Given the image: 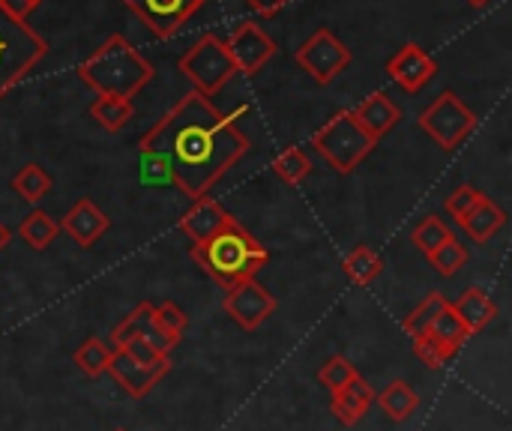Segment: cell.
I'll return each instance as SVG.
<instances>
[{"label":"cell","mask_w":512,"mask_h":431,"mask_svg":"<svg viewBox=\"0 0 512 431\" xmlns=\"http://www.w3.org/2000/svg\"><path fill=\"white\" fill-rule=\"evenodd\" d=\"M189 255L225 291L246 279H255L270 261L267 246L255 234H249L237 219L228 228H222L219 234H213L210 240L192 243Z\"/></svg>","instance_id":"obj_2"},{"label":"cell","mask_w":512,"mask_h":431,"mask_svg":"<svg viewBox=\"0 0 512 431\" xmlns=\"http://www.w3.org/2000/svg\"><path fill=\"white\" fill-rule=\"evenodd\" d=\"M420 129L441 147V150H456L459 144H465V138L480 126V117L453 93L444 90L420 117H417Z\"/></svg>","instance_id":"obj_7"},{"label":"cell","mask_w":512,"mask_h":431,"mask_svg":"<svg viewBox=\"0 0 512 431\" xmlns=\"http://www.w3.org/2000/svg\"><path fill=\"white\" fill-rule=\"evenodd\" d=\"M453 237V231L447 228V222L441 219V216H426L417 228H414V234H411V243L429 258V255H435L447 240Z\"/></svg>","instance_id":"obj_30"},{"label":"cell","mask_w":512,"mask_h":431,"mask_svg":"<svg viewBox=\"0 0 512 431\" xmlns=\"http://www.w3.org/2000/svg\"><path fill=\"white\" fill-rule=\"evenodd\" d=\"M75 366L81 369V375H87V378H99V375H105L108 372V360H111V348L102 342V339H96V336H90V339H84L81 345H78V351H75Z\"/></svg>","instance_id":"obj_29"},{"label":"cell","mask_w":512,"mask_h":431,"mask_svg":"<svg viewBox=\"0 0 512 431\" xmlns=\"http://www.w3.org/2000/svg\"><path fill=\"white\" fill-rule=\"evenodd\" d=\"M480 198H483V192H480L477 186H468V183H465V186H459V189L447 198L444 207H447V213H450L453 219H459V216H465Z\"/></svg>","instance_id":"obj_35"},{"label":"cell","mask_w":512,"mask_h":431,"mask_svg":"<svg viewBox=\"0 0 512 431\" xmlns=\"http://www.w3.org/2000/svg\"><path fill=\"white\" fill-rule=\"evenodd\" d=\"M108 228H111L108 216H105L90 198L75 201V204L69 207V213L63 216V222H60V231H66L81 249L96 246V240H102Z\"/></svg>","instance_id":"obj_15"},{"label":"cell","mask_w":512,"mask_h":431,"mask_svg":"<svg viewBox=\"0 0 512 431\" xmlns=\"http://www.w3.org/2000/svg\"><path fill=\"white\" fill-rule=\"evenodd\" d=\"M171 372V363L165 366H141L135 363L126 351L114 348L111 360H108V375L132 396V399H144L147 393H153V387Z\"/></svg>","instance_id":"obj_13"},{"label":"cell","mask_w":512,"mask_h":431,"mask_svg":"<svg viewBox=\"0 0 512 431\" xmlns=\"http://www.w3.org/2000/svg\"><path fill=\"white\" fill-rule=\"evenodd\" d=\"M3 3V9L12 15V18H18V21H27V15L39 6V0H0Z\"/></svg>","instance_id":"obj_38"},{"label":"cell","mask_w":512,"mask_h":431,"mask_svg":"<svg viewBox=\"0 0 512 431\" xmlns=\"http://www.w3.org/2000/svg\"><path fill=\"white\" fill-rule=\"evenodd\" d=\"M153 75H156L153 66L120 33L108 36L78 66V78L87 87H93L99 96H117V99H132L153 81Z\"/></svg>","instance_id":"obj_3"},{"label":"cell","mask_w":512,"mask_h":431,"mask_svg":"<svg viewBox=\"0 0 512 431\" xmlns=\"http://www.w3.org/2000/svg\"><path fill=\"white\" fill-rule=\"evenodd\" d=\"M468 6H474V9H483V6H489L492 0H465Z\"/></svg>","instance_id":"obj_41"},{"label":"cell","mask_w":512,"mask_h":431,"mask_svg":"<svg viewBox=\"0 0 512 431\" xmlns=\"http://www.w3.org/2000/svg\"><path fill=\"white\" fill-rule=\"evenodd\" d=\"M468 261H471L468 249H465L456 237H450V240L435 252V255H429V264H432V267H435V273H438V276H444V279L456 276Z\"/></svg>","instance_id":"obj_32"},{"label":"cell","mask_w":512,"mask_h":431,"mask_svg":"<svg viewBox=\"0 0 512 431\" xmlns=\"http://www.w3.org/2000/svg\"><path fill=\"white\" fill-rule=\"evenodd\" d=\"M243 108L222 114L207 96L189 93L168 108L138 141L147 183H174L198 201L249 153L252 141L237 126Z\"/></svg>","instance_id":"obj_1"},{"label":"cell","mask_w":512,"mask_h":431,"mask_svg":"<svg viewBox=\"0 0 512 431\" xmlns=\"http://www.w3.org/2000/svg\"><path fill=\"white\" fill-rule=\"evenodd\" d=\"M141 339H144V342H147V345H150L153 351H159L162 357H168V354H171V351L177 348V345H174L171 339H165V336H162V333H159L156 327H147Z\"/></svg>","instance_id":"obj_37"},{"label":"cell","mask_w":512,"mask_h":431,"mask_svg":"<svg viewBox=\"0 0 512 431\" xmlns=\"http://www.w3.org/2000/svg\"><path fill=\"white\" fill-rule=\"evenodd\" d=\"M450 300L447 297H441V294H429L414 312H408V318L402 321V330L411 336V342L414 339H420V336H426L429 330H432V324L438 321V315L444 312V306H447Z\"/></svg>","instance_id":"obj_28"},{"label":"cell","mask_w":512,"mask_h":431,"mask_svg":"<svg viewBox=\"0 0 512 431\" xmlns=\"http://www.w3.org/2000/svg\"><path fill=\"white\" fill-rule=\"evenodd\" d=\"M312 147L315 153H321L333 171L339 174H351L375 147L378 141L357 123L354 111H336L315 135H312Z\"/></svg>","instance_id":"obj_5"},{"label":"cell","mask_w":512,"mask_h":431,"mask_svg":"<svg viewBox=\"0 0 512 431\" xmlns=\"http://www.w3.org/2000/svg\"><path fill=\"white\" fill-rule=\"evenodd\" d=\"M177 69L192 81L195 93L201 96H213L219 93L234 75H237V66L225 48V39H219L216 33H204L180 60H177Z\"/></svg>","instance_id":"obj_6"},{"label":"cell","mask_w":512,"mask_h":431,"mask_svg":"<svg viewBox=\"0 0 512 431\" xmlns=\"http://www.w3.org/2000/svg\"><path fill=\"white\" fill-rule=\"evenodd\" d=\"M246 3H249V9H255L258 15L273 18V15H279L291 0H246Z\"/></svg>","instance_id":"obj_39"},{"label":"cell","mask_w":512,"mask_h":431,"mask_svg":"<svg viewBox=\"0 0 512 431\" xmlns=\"http://www.w3.org/2000/svg\"><path fill=\"white\" fill-rule=\"evenodd\" d=\"M372 405H375V390L360 375H354L345 387L330 393V411L342 426H357Z\"/></svg>","instance_id":"obj_16"},{"label":"cell","mask_w":512,"mask_h":431,"mask_svg":"<svg viewBox=\"0 0 512 431\" xmlns=\"http://www.w3.org/2000/svg\"><path fill=\"white\" fill-rule=\"evenodd\" d=\"M90 117H93L105 132H120V129L135 117V105H132V99L96 96V99L90 102Z\"/></svg>","instance_id":"obj_23"},{"label":"cell","mask_w":512,"mask_h":431,"mask_svg":"<svg viewBox=\"0 0 512 431\" xmlns=\"http://www.w3.org/2000/svg\"><path fill=\"white\" fill-rule=\"evenodd\" d=\"M48 54V42L27 24L12 18L0 3V99L18 87Z\"/></svg>","instance_id":"obj_4"},{"label":"cell","mask_w":512,"mask_h":431,"mask_svg":"<svg viewBox=\"0 0 512 431\" xmlns=\"http://www.w3.org/2000/svg\"><path fill=\"white\" fill-rule=\"evenodd\" d=\"M351 111H354L357 123H360L375 141H381L387 132H393V129L399 126V120H402V108H399L384 90L366 96V99H363L357 108H351Z\"/></svg>","instance_id":"obj_17"},{"label":"cell","mask_w":512,"mask_h":431,"mask_svg":"<svg viewBox=\"0 0 512 431\" xmlns=\"http://www.w3.org/2000/svg\"><path fill=\"white\" fill-rule=\"evenodd\" d=\"M222 309L243 330H258L279 309V303H276V297L258 279H246V282H240V285L225 291Z\"/></svg>","instance_id":"obj_9"},{"label":"cell","mask_w":512,"mask_h":431,"mask_svg":"<svg viewBox=\"0 0 512 431\" xmlns=\"http://www.w3.org/2000/svg\"><path fill=\"white\" fill-rule=\"evenodd\" d=\"M387 75L405 93H420L438 75V63L429 57L426 48H420L417 42H408L387 60Z\"/></svg>","instance_id":"obj_12"},{"label":"cell","mask_w":512,"mask_h":431,"mask_svg":"<svg viewBox=\"0 0 512 431\" xmlns=\"http://www.w3.org/2000/svg\"><path fill=\"white\" fill-rule=\"evenodd\" d=\"M426 336H432L438 345H444L453 357L459 354V348L471 339V333L465 330V324L459 321V315L453 312V303H447L444 306V312L438 315V321L432 324V330L426 333Z\"/></svg>","instance_id":"obj_25"},{"label":"cell","mask_w":512,"mask_h":431,"mask_svg":"<svg viewBox=\"0 0 512 431\" xmlns=\"http://www.w3.org/2000/svg\"><path fill=\"white\" fill-rule=\"evenodd\" d=\"M342 273L354 282V285H372L381 273H384V258L378 249L372 246H354L345 261H342Z\"/></svg>","instance_id":"obj_22"},{"label":"cell","mask_w":512,"mask_h":431,"mask_svg":"<svg viewBox=\"0 0 512 431\" xmlns=\"http://www.w3.org/2000/svg\"><path fill=\"white\" fill-rule=\"evenodd\" d=\"M39 3H42V0H39Z\"/></svg>","instance_id":"obj_43"},{"label":"cell","mask_w":512,"mask_h":431,"mask_svg":"<svg viewBox=\"0 0 512 431\" xmlns=\"http://www.w3.org/2000/svg\"><path fill=\"white\" fill-rule=\"evenodd\" d=\"M354 375H360V372H357V366H354L351 360H345V357H330V360L318 369V384H321L327 393H336V390L345 387Z\"/></svg>","instance_id":"obj_33"},{"label":"cell","mask_w":512,"mask_h":431,"mask_svg":"<svg viewBox=\"0 0 512 431\" xmlns=\"http://www.w3.org/2000/svg\"><path fill=\"white\" fill-rule=\"evenodd\" d=\"M234 222V216L213 198H198L192 201V207L180 216L177 228L192 240V243H204L213 234H219L222 228H228Z\"/></svg>","instance_id":"obj_14"},{"label":"cell","mask_w":512,"mask_h":431,"mask_svg":"<svg viewBox=\"0 0 512 431\" xmlns=\"http://www.w3.org/2000/svg\"><path fill=\"white\" fill-rule=\"evenodd\" d=\"M150 327H156L165 339H171L174 345H180L183 342V336H186V330H189V315H186V309L183 306H177V303H159V306H153V318H150Z\"/></svg>","instance_id":"obj_27"},{"label":"cell","mask_w":512,"mask_h":431,"mask_svg":"<svg viewBox=\"0 0 512 431\" xmlns=\"http://www.w3.org/2000/svg\"><path fill=\"white\" fill-rule=\"evenodd\" d=\"M9 240H12V231H9L6 225H0V252L9 246Z\"/></svg>","instance_id":"obj_40"},{"label":"cell","mask_w":512,"mask_h":431,"mask_svg":"<svg viewBox=\"0 0 512 431\" xmlns=\"http://www.w3.org/2000/svg\"><path fill=\"white\" fill-rule=\"evenodd\" d=\"M207 0H123L156 39H171Z\"/></svg>","instance_id":"obj_10"},{"label":"cell","mask_w":512,"mask_h":431,"mask_svg":"<svg viewBox=\"0 0 512 431\" xmlns=\"http://www.w3.org/2000/svg\"><path fill=\"white\" fill-rule=\"evenodd\" d=\"M150 318H153V303H138V306L111 330V345H114V348H123V345H129L132 339L144 336V330L150 327Z\"/></svg>","instance_id":"obj_31"},{"label":"cell","mask_w":512,"mask_h":431,"mask_svg":"<svg viewBox=\"0 0 512 431\" xmlns=\"http://www.w3.org/2000/svg\"><path fill=\"white\" fill-rule=\"evenodd\" d=\"M294 60L303 72H309L312 81L330 84L351 66V48L333 30L321 27L294 51Z\"/></svg>","instance_id":"obj_8"},{"label":"cell","mask_w":512,"mask_h":431,"mask_svg":"<svg viewBox=\"0 0 512 431\" xmlns=\"http://www.w3.org/2000/svg\"><path fill=\"white\" fill-rule=\"evenodd\" d=\"M114 431H126V429H114Z\"/></svg>","instance_id":"obj_42"},{"label":"cell","mask_w":512,"mask_h":431,"mask_svg":"<svg viewBox=\"0 0 512 431\" xmlns=\"http://www.w3.org/2000/svg\"><path fill=\"white\" fill-rule=\"evenodd\" d=\"M456 225L465 231L468 240H474L477 246H486L507 225V213H504V207H498L492 198L483 195L465 216L456 219Z\"/></svg>","instance_id":"obj_18"},{"label":"cell","mask_w":512,"mask_h":431,"mask_svg":"<svg viewBox=\"0 0 512 431\" xmlns=\"http://www.w3.org/2000/svg\"><path fill=\"white\" fill-rule=\"evenodd\" d=\"M414 354H417V360H423L429 369H441V366H447V363L453 360V354H450L444 345H438L432 336L414 339Z\"/></svg>","instance_id":"obj_34"},{"label":"cell","mask_w":512,"mask_h":431,"mask_svg":"<svg viewBox=\"0 0 512 431\" xmlns=\"http://www.w3.org/2000/svg\"><path fill=\"white\" fill-rule=\"evenodd\" d=\"M375 405L384 411L387 420L405 423V420H411V414L420 408V396L411 390L408 381H390L381 393H375Z\"/></svg>","instance_id":"obj_20"},{"label":"cell","mask_w":512,"mask_h":431,"mask_svg":"<svg viewBox=\"0 0 512 431\" xmlns=\"http://www.w3.org/2000/svg\"><path fill=\"white\" fill-rule=\"evenodd\" d=\"M9 186H12V192H18L21 201L36 204V201H42V198L51 192V174H48L42 165L30 162V165H24L18 174H12Z\"/></svg>","instance_id":"obj_24"},{"label":"cell","mask_w":512,"mask_h":431,"mask_svg":"<svg viewBox=\"0 0 512 431\" xmlns=\"http://www.w3.org/2000/svg\"><path fill=\"white\" fill-rule=\"evenodd\" d=\"M453 312L459 315V321L465 324V330L474 336L480 330H486L495 318H498V303L483 291V288H468L456 303Z\"/></svg>","instance_id":"obj_19"},{"label":"cell","mask_w":512,"mask_h":431,"mask_svg":"<svg viewBox=\"0 0 512 431\" xmlns=\"http://www.w3.org/2000/svg\"><path fill=\"white\" fill-rule=\"evenodd\" d=\"M225 48H228V54H231V60H234V66H237V72H243V75L261 72V69L279 54L276 39H270V36H267L258 24H252V21L237 24V27L231 30V36L225 39Z\"/></svg>","instance_id":"obj_11"},{"label":"cell","mask_w":512,"mask_h":431,"mask_svg":"<svg viewBox=\"0 0 512 431\" xmlns=\"http://www.w3.org/2000/svg\"><path fill=\"white\" fill-rule=\"evenodd\" d=\"M120 351H126L135 363H141V366H165V363H171L168 357H162L159 351H153L141 336L138 339H132L129 345H123Z\"/></svg>","instance_id":"obj_36"},{"label":"cell","mask_w":512,"mask_h":431,"mask_svg":"<svg viewBox=\"0 0 512 431\" xmlns=\"http://www.w3.org/2000/svg\"><path fill=\"white\" fill-rule=\"evenodd\" d=\"M312 159H309V153L303 150V147H285L276 159H273V174L279 177V180H285L288 186H297V183H303L309 174H312Z\"/></svg>","instance_id":"obj_26"},{"label":"cell","mask_w":512,"mask_h":431,"mask_svg":"<svg viewBox=\"0 0 512 431\" xmlns=\"http://www.w3.org/2000/svg\"><path fill=\"white\" fill-rule=\"evenodd\" d=\"M57 234H60V222H57L51 213L39 210V207H33V210L24 216V222L18 225V237H21L33 252H45V249L57 240Z\"/></svg>","instance_id":"obj_21"}]
</instances>
